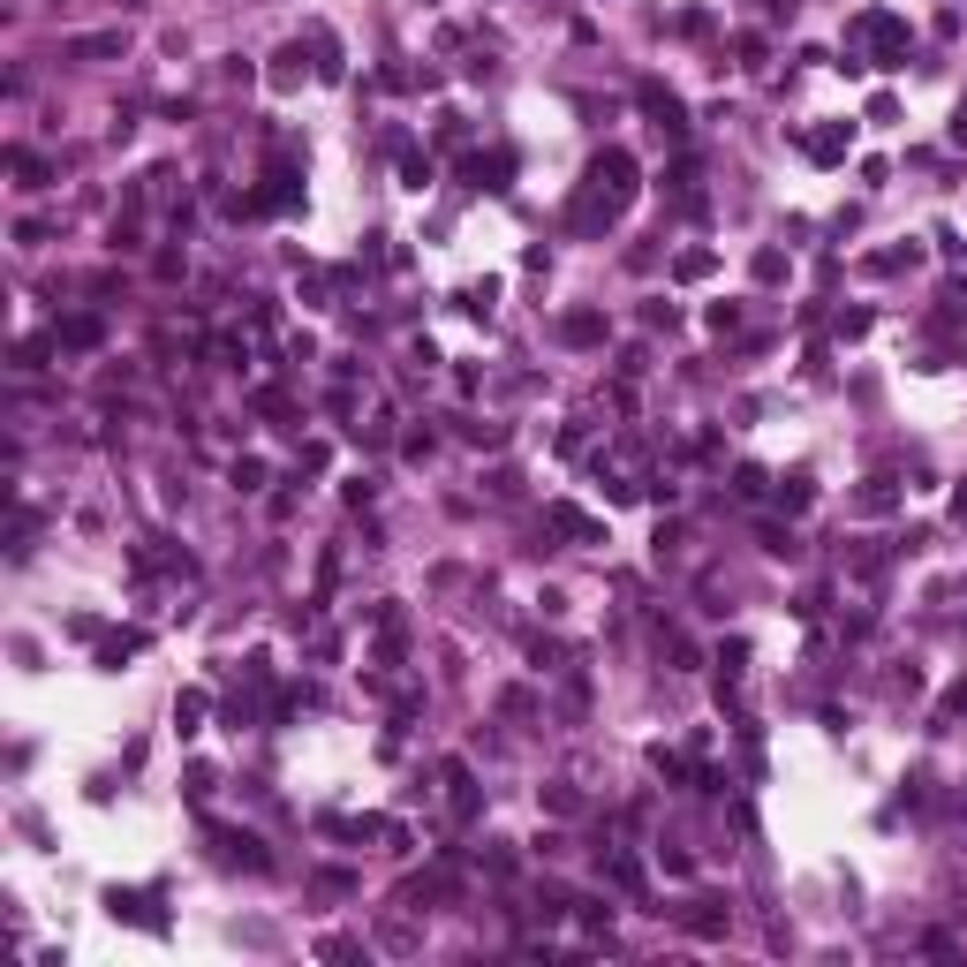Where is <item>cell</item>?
Returning a JSON list of instances; mask_svg holds the SVG:
<instances>
[{
  "instance_id": "44dd1931",
  "label": "cell",
  "mask_w": 967,
  "mask_h": 967,
  "mask_svg": "<svg viewBox=\"0 0 967 967\" xmlns=\"http://www.w3.org/2000/svg\"><path fill=\"white\" fill-rule=\"evenodd\" d=\"M227 476H235V492H257V484H265V461H250V454H242Z\"/></svg>"
},
{
  "instance_id": "6da1fadb",
  "label": "cell",
  "mask_w": 967,
  "mask_h": 967,
  "mask_svg": "<svg viewBox=\"0 0 967 967\" xmlns=\"http://www.w3.org/2000/svg\"><path fill=\"white\" fill-rule=\"evenodd\" d=\"M590 189H605L612 204H635V189H643V182H635V159L620 152V144H605V152L590 159Z\"/></svg>"
},
{
  "instance_id": "ba28073f",
  "label": "cell",
  "mask_w": 967,
  "mask_h": 967,
  "mask_svg": "<svg viewBox=\"0 0 967 967\" xmlns=\"http://www.w3.org/2000/svg\"><path fill=\"white\" fill-rule=\"evenodd\" d=\"M560 340H567V348H597V340H605V310H567Z\"/></svg>"
},
{
  "instance_id": "5bb4252c",
  "label": "cell",
  "mask_w": 967,
  "mask_h": 967,
  "mask_svg": "<svg viewBox=\"0 0 967 967\" xmlns=\"http://www.w3.org/2000/svg\"><path fill=\"white\" fill-rule=\"evenodd\" d=\"M174 733H182V741H189V733H204V696H197V688L174 696Z\"/></svg>"
},
{
  "instance_id": "7c38bea8",
  "label": "cell",
  "mask_w": 967,
  "mask_h": 967,
  "mask_svg": "<svg viewBox=\"0 0 967 967\" xmlns=\"http://www.w3.org/2000/svg\"><path fill=\"white\" fill-rule=\"evenodd\" d=\"M507 167H514L507 152H492V159L476 152V159H469V182H476V189H507Z\"/></svg>"
},
{
  "instance_id": "7402d4cb",
  "label": "cell",
  "mask_w": 967,
  "mask_h": 967,
  "mask_svg": "<svg viewBox=\"0 0 967 967\" xmlns=\"http://www.w3.org/2000/svg\"><path fill=\"white\" fill-rule=\"evenodd\" d=\"M764 552H771V560H794L801 544H794V529H764Z\"/></svg>"
},
{
  "instance_id": "7a4b0ae2",
  "label": "cell",
  "mask_w": 967,
  "mask_h": 967,
  "mask_svg": "<svg viewBox=\"0 0 967 967\" xmlns=\"http://www.w3.org/2000/svg\"><path fill=\"white\" fill-rule=\"evenodd\" d=\"M635 106H643V114L658 121L665 136H673V144H680V136H688V106H680V99H673V91H665V84H650V76H643V84H635Z\"/></svg>"
},
{
  "instance_id": "30bf717a",
  "label": "cell",
  "mask_w": 967,
  "mask_h": 967,
  "mask_svg": "<svg viewBox=\"0 0 967 967\" xmlns=\"http://www.w3.org/2000/svg\"><path fill=\"white\" fill-rule=\"evenodd\" d=\"M900 507V484H892V476H869L862 492H854V514H892Z\"/></svg>"
},
{
  "instance_id": "9a60e30c",
  "label": "cell",
  "mask_w": 967,
  "mask_h": 967,
  "mask_svg": "<svg viewBox=\"0 0 967 967\" xmlns=\"http://www.w3.org/2000/svg\"><path fill=\"white\" fill-rule=\"evenodd\" d=\"M446 786H454V816H476V779H469V764H446Z\"/></svg>"
},
{
  "instance_id": "4fadbf2b",
  "label": "cell",
  "mask_w": 967,
  "mask_h": 967,
  "mask_svg": "<svg viewBox=\"0 0 967 967\" xmlns=\"http://www.w3.org/2000/svg\"><path fill=\"white\" fill-rule=\"evenodd\" d=\"M711 272H718L711 250H680V257H673V280H688V288H696V280H711Z\"/></svg>"
},
{
  "instance_id": "cb8c5ba5",
  "label": "cell",
  "mask_w": 967,
  "mask_h": 967,
  "mask_svg": "<svg viewBox=\"0 0 967 967\" xmlns=\"http://www.w3.org/2000/svg\"><path fill=\"white\" fill-rule=\"evenodd\" d=\"M756 280H786V257L779 250H756Z\"/></svg>"
},
{
  "instance_id": "ffe728a7",
  "label": "cell",
  "mask_w": 967,
  "mask_h": 967,
  "mask_svg": "<svg viewBox=\"0 0 967 967\" xmlns=\"http://www.w3.org/2000/svg\"><path fill=\"white\" fill-rule=\"evenodd\" d=\"M272 84H280V91H288V84H303V53H280V61H272Z\"/></svg>"
},
{
  "instance_id": "2e32d148",
  "label": "cell",
  "mask_w": 967,
  "mask_h": 967,
  "mask_svg": "<svg viewBox=\"0 0 967 967\" xmlns=\"http://www.w3.org/2000/svg\"><path fill=\"white\" fill-rule=\"evenodd\" d=\"M53 340H61V348H76V356H84V348H99V318H68V325H61V333H53Z\"/></svg>"
},
{
  "instance_id": "e0dca14e",
  "label": "cell",
  "mask_w": 967,
  "mask_h": 967,
  "mask_svg": "<svg viewBox=\"0 0 967 967\" xmlns=\"http://www.w3.org/2000/svg\"><path fill=\"white\" fill-rule=\"evenodd\" d=\"M136 650H144V635H114V643L99 650V665H106V673H121V658H136Z\"/></svg>"
},
{
  "instance_id": "d6986e66",
  "label": "cell",
  "mask_w": 967,
  "mask_h": 967,
  "mask_svg": "<svg viewBox=\"0 0 967 967\" xmlns=\"http://www.w3.org/2000/svg\"><path fill=\"white\" fill-rule=\"evenodd\" d=\"M401 189H431V159H424V152L401 159Z\"/></svg>"
},
{
  "instance_id": "52a82bcc",
  "label": "cell",
  "mask_w": 967,
  "mask_h": 967,
  "mask_svg": "<svg viewBox=\"0 0 967 967\" xmlns=\"http://www.w3.org/2000/svg\"><path fill=\"white\" fill-rule=\"evenodd\" d=\"M847 144H854L847 121H832V129H809V159H816V167H839V159H847Z\"/></svg>"
},
{
  "instance_id": "5b68a950",
  "label": "cell",
  "mask_w": 967,
  "mask_h": 967,
  "mask_svg": "<svg viewBox=\"0 0 967 967\" xmlns=\"http://www.w3.org/2000/svg\"><path fill=\"white\" fill-rule=\"evenodd\" d=\"M854 31L884 46V68H900V53H907V23H900V16H884V8H862V16H854Z\"/></svg>"
},
{
  "instance_id": "ac0fdd59",
  "label": "cell",
  "mask_w": 967,
  "mask_h": 967,
  "mask_svg": "<svg viewBox=\"0 0 967 967\" xmlns=\"http://www.w3.org/2000/svg\"><path fill=\"white\" fill-rule=\"evenodd\" d=\"M605 869H612V884H620V892H635V900H643V869H635V862H628V854H612V862H605Z\"/></svg>"
},
{
  "instance_id": "277c9868",
  "label": "cell",
  "mask_w": 967,
  "mask_h": 967,
  "mask_svg": "<svg viewBox=\"0 0 967 967\" xmlns=\"http://www.w3.org/2000/svg\"><path fill=\"white\" fill-rule=\"evenodd\" d=\"M212 847H220L227 869H265V862H272L265 839H257V832H235V824H212Z\"/></svg>"
},
{
  "instance_id": "8fae6325",
  "label": "cell",
  "mask_w": 967,
  "mask_h": 967,
  "mask_svg": "<svg viewBox=\"0 0 967 967\" xmlns=\"http://www.w3.org/2000/svg\"><path fill=\"white\" fill-rule=\"evenodd\" d=\"M121 53V31H84V38H68V61H114Z\"/></svg>"
},
{
  "instance_id": "484cf974",
  "label": "cell",
  "mask_w": 967,
  "mask_h": 967,
  "mask_svg": "<svg viewBox=\"0 0 967 967\" xmlns=\"http://www.w3.org/2000/svg\"><path fill=\"white\" fill-rule=\"evenodd\" d=\"M952 144H967V99L952 106Z\"/></svg>"
},
{
  "instance_id": "603a6c76",
  "label": "cell",
  "mask_w": 967,
  "mask_h": 967,
  "mask_svg": "<svg viewBox=\"0 0 967 967\" xmlns=\"http://www.w3.org/2000/svg\"><path fill=\"white\" fill-rule=\"evenodd\" d=\"M779 507H794V514L809 507V476H786V484H779Z\"/></svg>"
},
{
  "instance_id": "d4e9b609",
  "label": "cell",
  "mask_w": 967,
  "mask_h": 967,
  "mask_svg": "<svg viewBox=\"0 0 967 967\" xmlns=\"http://www.w3.org/2000/svg\"><path fill=\"white\" fill-rule=\"evenodd\" d=\"M16 174H23V189H38V182H46V159H31V152H16Z\"/></svg>"
},
{
  "instance_id": "3957f363",
  "label": "cell",
  "mask_w": 967,
  "mask_h": 967,
  "mask_svg": "<svg viewBox=\"0 0 967 967\" xmlns=\"http://www.w3.org/2000/svg\"><path fill=\"white\" fill-rule=\"evenodd\" d=\"M106 915H114V922H136V930H167V915H159V892H121V884H114V892H106Z\"/></svg>"
},
{
  "instance_id": "4316f807",
  "label": "cell",
  "mask_w": 967,
  "mask_h": 967,
  "mask_svg": "<svg viewBox=\"0 0 967 967\" xmlns=\"http://www.w3.org/2000/svg\"><path fill=\"white\" fill-rule=\"evenodd\" d=\"M114 8H144V0H114Z\"/></svg>"
},
{
  "instance_id": "8992f818",
  "label": "cell",
  "mask_w": 967,
  "mask_h": 967,
  "mask_svg": "<svg viewBox=\"0 0 967 967\" xmlns=\"http://www.w3.org/2000/svg\"><path fill=\"white\" fill-rule=\"evenodd\" d=\"M544 522L560 529L567 544H605V522H590V514H582V507H567V499H552V507H544Z\"/></svg>"
},
{
  "instance_id": "9c48e42d",
  "label": "cell",
  "mask_w": 967,
  "mask_h": 967,
  "mask_svg": "<svg viewBox=\"0 0 967 967\" xmlns=\"http://www.w3.org/2000/svg\"><path fill=\"white\" fill-rule=\"evenodd\" d=\"M680 930H688V937H726V907H718V900H688V907H680Z\"/></svg>"
}]
</instances>
